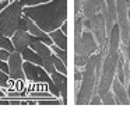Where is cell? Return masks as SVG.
Segmentation results:
<instances>
[{"instance_id":"obj_1","label":"cell","mask_w":130,"mask_h":119,"mask_svg":"<svg viewBox=\"0 0 130 119\" xmlns=\"http://www.w3.org/2000/svg\"><path fill=\"white\" fill-rule=\"evenodd\" d=\"M23 14L35 21L41 29L52 32L67 20V0H51L37 6L23 7Z\"/></svg>"},{"instance_id":"obj_2","label":"cell","mask_w":130,"mask_h":119,"mask_svg":"<svg viewBox=\"0 0 130 119\" xmlns=\"http://www.w3.org/2000/svg\"><path fill=\"white\" fill-rule=\"evenodd\" d=\"M108 51H99L91 55L87 65L83 69V79L78 93L76 94L77 105H87L94 93H96V84H98L99 76L102 71V60Z\"/></svg>"},{"instance_id":"obj_3","label":"cell","mask_w":130,"mask_h":119,"mask_svg":"<svg viewBox=\"0 0 130 119\" xmlns=\"http://www.w3.org/2000/svg\"><path fill=\"white\" fill-rule=\"evenodd\" d=\"M23 16V6L20 0H13L4 10L0 11V31L11 38L17 29V24Z\"/></svg>"},{"instance_id":"obj_4","label":"cell","mask_w":130,"mask_h":119,"mask_svg":"<svg viewBox=\"0 0 130 119\" xmlns=\"http://www.w3.org/2000/svg\"><path fill=\"white\" fill-rule=\"evenodd\" d=\"M74 51L78 55H94L95 52L99 51V45L96 42L94 34L90 31V29H85L81 32V37L77 41H74Z\"/></svg>"},{"instance_id":"obj_5","label":"cell","mask_w":130,"mask_h":119,"mask_svg":"<svg viewBox=\"0 0 130 119\" xmlns=\"http://www.w3.org/2000/svg\"><path fill=\"white\" fill-rule=\"evenodd\" d=\"M23 69H24L25 79L28 80V81L38 83V84H46V85L52 81L51 74L39 65H35V63L24 60L23 62Z\"/></svg>"},{"instance_id":"obj_6","label":"cell","mask_w":130,"mask_h":119,"mask_svg":"<svg viewBox=\"0 0 130 119\" xmlns=\"http://www.w3.org/2000/svg\"><path fill=\"white\" fill-rule=\"evenodd\" d=\"M23 56L21 52L18 51H13L10 53V57L7 60L9 63V76L13 80V83H23L25 80V74H24V69H23Z\"/></svg>"},{"instance_id":"obj_7","label":"cell","mask_w":130,"mask_h":119,"mask_svg":"<svg viewBox=\"0 0 130 119\" xmlns=\"http://www.w3.org/2000/svg\"><path fill=\"white\" fill-rule=\"evenodd\" d=\"M110 90L113 91V94H115L116 104H119V105H129L130 104V98H129V95H127L126 85H124L123 83L119 81V79L116 76H115V79H113V81H112Z\"/></svg>"},{"instance_id":"obj_8","label":"cell","mask_w":130,"mask_h":119,"mask_svg":"<svg viewBox=\"0 0 130 119\" xmlns=\"http://www.w3.org/2000/svg\"><path fill=\"white\" fill-rule=\"evenodd\" d=\"M105 0H84L81 3V14L84 18H91L92 16L101 13Z\"/></svg>"},{"instance_id":"obj_9","label":"cell","mask_w":130,"mask_h":119,"mask_svg":"<svg viewBox=\"0 0 130 119\" xmlns=\"http://www.w3.org/2000/svg\"><path fill=\"white\" fill-rule=\"evenodd\" d=\"M31 37L32 35L29 34L27 29H15L14 35L11 37L14 49L18 51V52H21V51H24L25 48H28L29 43H31Z\"/></svg>"},{"instance_id":"obj_10","label":"cell","mask_w":130,"mask_h":119,"mask_svg":"<svg viewBox=\"0 0 130 119\" xmlns=\"http://www.w3.org/2000/svg\"><path fill=\"white\" fill-rule=\"evenodd\" d=\"M52 81L56 84V87L60 91V97H62V102L67 104V74H63L60 71H53L51 74Z\"/></svg>"},{"instance_id":"obj_11","label":"cell","mask_w":130,"mask_h":119,"mask_svg":"<svg viewBox=\"0 0 130 119\" xmlns=\"http://www.w3.org/2000/svg\"><path fill=\"white\" fill-rule=\"evenodd\" d=\"M49 35H51V38H52L55 45H57L62 49H66V51H67V34H64L60 28H57V29H55V31L49 32Z\"/></svg>"},{"instance_id":"obj_12","label":"cell","mask_w":130,"mask_h":119,"mask_svg":"<svg viewBox=\"0 0 130 119\" xmlns=\"http://www.w3.org/2000/svg\"><path fill=\"white\" fill-rule=\"evenodd\" d=\"M21 56H23V60H27V62H31V63H35V65L42 66V59H41V56L32 48H29V46L25 48L24 51H21Z\"/></svg>"},{"instance_id":"obj_13","label":"cell","mask_w":130,"mask_h":119,"mask_svg":"<svg viewBox=\"0 0 130 119\" xmlns=\"http://www.w3.org/2000/svg\"><path fill=\"white\" fill-rule=\"evenodd\" d=\"M52 60H53L55 69H56L57 71H60V73H63V74H67V65H66L62 59H59V57L53 53L52 55Z\"/></svg>"},{"instance_id":"obj_14","label":"cell","mask_w":130,"mask_h":119,"mask_svg":"<svg viewBox=\"0 0 130 119\" xmlns=\"http://www.w3.org/2000/svg\"><path fill=\"white\" fill-rule=\"evenodd\" d=\"M51 49H52V52L59 57V59H62L63 62L67 65V51H66V49H62L60 46L55 45V43H52V45H51Z\"/></svg>"},{"instance_id":"obj_15","label":"cell","mask_w":130,"mask_h":119,"mask_svg":"<svg viewBox=\"0 0 130 119\" xmlns=\"http://www.w3.org/2000/svg\"><path fill=\"white\" fill-rule=\"evenodd\" d=\"M88 59H90V55H78L76 53V56H74V65H76V67L78 69H84V66L87 65Z\"/></svg>"},{"instance_id":"obj_16","label":"cell","mask_w":130,"mask_h":119,"mask_svg":"<svg viewBox=\"0 0 130 119\" xmlns=\"http://www.w3.org/2000/svg\"><path fill=\"white\" fill-rule=\"evenodd\" d=\"M102 98V104L104 105H115L116 104V99H115V94H113L112 90L106 91L104 95L101 97Z\"/></svg>"},{"instance_id":"obj_17","label":"cell","mask_w":130,"mask_h":119,"mask_svg":"<svg viewBox=\"0 0 130 119\" xmlns=\"http://www.w3.org/2000/svg\"><path fill=\"white\" fill-rule=\"evenodd\" d=\"M10 81H13V80L10 79L9 74L4 73L3 70H0V87L9 88V87H10Z\"/></svg>"},{"instance_id":"obj_18","label":"cell","mask_w":130,"mask_h":119,"mask_svg":"<svg viewBox=\"0 0 130 119\" xmlns=\"http://www.w3.org/2000/svg\"><path fill=\"white\" fill-rule=\"evenodd\" d=\"M46 2H51V0H20V3L23 7L37 6V4H42V3H46Z\"/></svg>"},{"instance_id":"obj_19","label":"cell","mask_w":130,"mask_h":119,"mask_svg":"<svg viewBox=\"0 0 130 119\" xmlns=\"http://www.w3.org/2000/svg\"><path fill=\"white\" fill-rule=\"evenodd\" d=\"M90 104L91 105H101L102 104L101 95H99V94H96V93H94L92 97H91V99H90Z\"/></svg>"},{"instance_id":"obj_20","label":"cell","mask_w":130,"mask_h":119,"mask_svg":"<svg viewBox=\"0 0 130 119\" xmlns=\"http://www.w3.org/2000/svg\"><path fill=\"white\" fill-rule=\"evenodd\" d=\"M10 53H11L10 51L0 48V60H6V62H7V60H9V57H10Z\"/></svg>"},{"instance_id":"obj_21","label":"cell","mask_w":130,"mask_h":119,"mask_svg":"<svg viewBox=\"0 0 130 119\" xmlns=\"http://www.w3.org/2000/svg\"><path fill=\"white\" fill-rule=\"evenodd\" d=\"M0 70H3L4 73L9 74V63L6 60H0Z\"/></svg>"},{"instance_id":"obj_22","label":"cell","mask_w":130,"mask_h":119,"mask_svg":"<svg viewBox=\"0 0 130 119\" xmlns=\"http://www.w3.org/2000/svg\"><path fill=\"white\" fill-rule=\"evenodd\" d=\"M83 79V73L78 70V67H76V70H74V80L76 81H81Z\"/></svg>"},{"instance_id":"obj_23","label":"cell","mask_w":130,"mask_h":119,"mask_svg":"<svg viewBox=\"0 0 130 119\" xmlns=\"http://www.w3.org/2000/svg\"><path fill=\"white\" fill-rule=\"evenodd\" d=\"M41 105H56V104H62V101H39Z\"/></svg>"},{"instance_id":"obj_24","label":"cell","mask_w":130,"mask_h":119,"mask_svg":"<svg viewBox=\"0 0 130 119\" xmlns=\"http://www.w3.org/2000/svg\"><path fill=\"white\" fill-rule=\"evenodd\" d=\"M60 29H62L64 34H67V31H69V25H67V21H64V23L60 25Z\"/></svg>"},{"instance_id":"obj_25","label":"cell","mask_w":130,"mask_h":119,"mask_svg":"<svg viewBox=\"0 0 130 119\" xmlns=\"http://www.w3.org/2000/svg\"><path fill=\"white\" fill-rule=\"evenodd\" d=\"M127 20H129V23H130V4H129V7H127Z\"/></svg>"},{"instance_id":"obj_26","label":"cell","mask_w":130,"mask_h":119,"mask_svg":"<svg viewBox=\"0 0 130 119\" xmlns=\"http://www.w3.org/2000/svg\"><path fill=\"white\" fill-rule=\"evenodd\" d=\"M3 95H4V94H3V91L0 90V98H2V97H3Z\"/></svg>"}]
</instances>
